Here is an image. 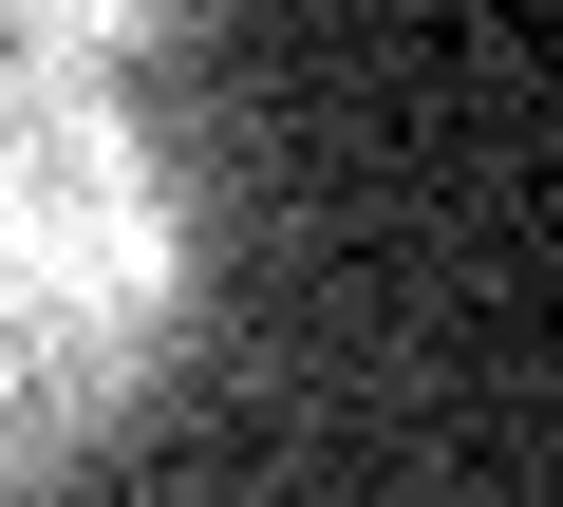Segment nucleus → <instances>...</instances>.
<instances>
[{
    "instance_id": "obj_1",
    "label": "nucleus",
    "mask_w": 563,
    "mask_h": 507,
    "mask_svg": "<svg viewBox=\"0 0 563 507\" xmlns=\"http://www.w3.org/2000/svg\"><path fill=\"white\" fill-rule=\"evenodd\" d=\"M188 320V188L132 113V20H0V488L76 470Z\"/></svg>"
}]
</instances>
